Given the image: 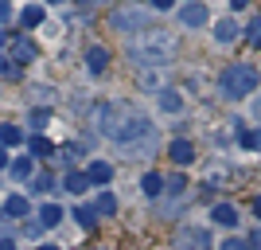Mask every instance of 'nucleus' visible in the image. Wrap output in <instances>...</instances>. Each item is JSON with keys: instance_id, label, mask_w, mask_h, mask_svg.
<instances>
[{"instance_id": "2eb2a0df", "label": "nucleus", "mask_w": 261, "mask_h": 250, "mask_svg": "<svg viewBox=\"0 0 261 250\" xmlns=\"http://www.w3.org/2000/svg\"><path fill=\"white\" fill-rule=\"evenodd\" d=\"M20 24L23 28H39V24H43V4H28V8L20 12Z\"/></svg>"}, {"instance_id": "20e7f679", "label": "nucleus", "mask_w": 261, "mask_h": 250, "mask_svg": "<svg viewBox=\"0 0 261 250\" xmlns=\"http://www.w3.org/2000/svg\"><path fill=\"white\" fill-rule=\"evenodd\" d=\"M109 28L113 32H125V35H137V32H144V28H152V12L148 8H141V4H125V8H117V12H109Z\"/></svg>"}, {"instance_id": "72a5a7b5", "label": "nucleus", "mask_w": 261, "mask_h": 250, "mask_svg": "<svg viewBox=\"0 0 261 250\" xmlns=\"http://www.w3.org/2000/svg\"><path fill=\"white\" fill-rule=\"evenodd\" d=\"M246 4H250V0H230V8H246Z\"/></svg>"}, {"instance_id": "4c0bfd02", "label": "nucleus", "mask_w": 261, "mask_h": 250, "mask_svg": "<svg viewBox=\"0 0 261 250\" xmlns=\"http://www.w3.org/2000/svg\"><path fill=\"white\" fill-rule=\"evenodd\" d=\"M39 250H59V246H51V242H47V246H39Z\"/></svg>"}, {"instance_id": "cd10ccee", "label": "nucleus", "mask_w": 261, "mask_h": 250, "mask_svg": "<svg viewBox=\"0 0 261 250\" xmlns=\"http://www.w3.org/2000/svg\"><path fill=\"white\" fill-rule=\"evenodd\" d=\"M222 250H250V246H246V239H226Z\"/></svg>"}, {"instance_id": "1a4fd4ad", "label": "nucleus", "mask_w": 261, "mask_h": 250, "mask_svg": "<svg viewBox=\"0 0 261 250\" xmlns=\"http://www.w3.org/2000/svg\"><path fill=\"white\" fill-rule=\"evenodd\" d=\"M168 156H172L175 164H191V161H195V145L179 137V141H172V149H168Z\"/></svg>"}, {"instance_id": "473e14b6", "label": "nucleus", "mask_w": 261, "mask_h": 250, "mask_svg": "<svg viewBox=\"0 0 261 250\" xmlns=\"http://www.w3.org/2000/svg\"><path fill=\"white\" fill-rule=\"evenodd\" d=\"M253 215H257V219H261V196H257V199H253Z\"/></svg>"}, {"instance_id": "6ab92c4d", "label": "nucleus", "mask_w": 261, "mask_h": 250, "mask_svg": "<svg viewBox=\"0 0 261 250\" xmlns=\"http://www.w3.org/2000/svg\"><path fill=\"white\" fill-rule=\"evenodd\" d=\"M246 43L261 51V16H253V20L246 24Z\"/></svg>"}, {"instance_id": "39448f33", "label": "nucleus", "mask_w": 261, "mask_h": 250, "mask_svg": "<svg viewBox=\"0 0 261 250\" xmlns=\"http://www.w3.org/2000/svg\"><path fill=\"white\" fill-rule=\"evenodd\" d=\"M175 250H211V235L203 227H179L175 231Z\"/></svg>"}, {"instance_id": "5701e85b", "label": "nucleus", "mask_w": 261, "mask_h": 250, "mask_svg": "<svg viewBox=\"0 0 261 250\" xmlns=\"http://www.w3.org/2000/svg\"><path fill=\"white\" fill-rule=\"evenodd\" d=\"M23 133L16 129V125H0V145H20Z\"/></svg>"}, {"instance_id": "393cba45", "label": "nucleus", "mask_w": 261, "mask_h": 250, "mask_svg": "<svg viewBox=\"0 0 261 250\" xmlns=\"http://www.w3.org/2000/svg\"><path fill=\"white\" fill-rule=\"evenodd\" d=\"M74 219L82 223V227H94V223H98V211H94V207H78Z\"/></svg>"}, {"instance_id": "f704fd0d", "label": "nucleus", "mask_w": 261, "mask_h": 250, "mask_svg": "<svg viewBox=\"0 0 261 250\" xmlns=\"http://www.w3.org/2000/svg\"><path fill=\"white\" fill-rule=\"evenodd\" d=\"M0 168H8V152L0 149Z\"/></svg>"}, {"instance_id": "7ed1b4c3", "label": "nucleus", "mask_w": 261, "mask_h": 250, "mask_svg": "<svg viewBox=\"0 0 261 250\" xmlns=\"http://www.w3.org/2000/svg\"><path fill=\"white\" fill-rule=\"evenodd\" d=\"M257 90V66L253 63H230L222 75H218V94L230 102H242L246 94Z\"/></svg>"}, {"instance_id": "58836bf2", "label": "nucleus", "mask_w": 261, "mask_h": 250, "mask_svg": "<svg viewBox=\"0 0 261 250\" xmlns=\"http://www.w3.org/2000/svg\"><path fill=\"white\" fill-rule=\"evenodd\" d=\"M47 4H63V0H47Z\"/></svg>"}, {"instance_id": "e433bc0d", "label": "nucleus", "mask_w": 261, "mask_h": 250, "mask_svg": "<svg viewBox=\"0 0 261 250\" xmlns=\"http://www.w3.org/2000/svg\"><path fill=\"white\" fill-rule=\"evenodd\" d=\"M4 43H8V35H4V32H0V47H4Z\"/></svg>"}, {"instance_id": "b1692460", "label": "nucleus", "mask_w": 261, "mask_h": 250, "mask_svg": "<svg viewBox=\"0 0 261 250\" xmlns=\"http://www.w3.org/2000/svg\"><path fill=\"white\" fill-rule=\"evenodd\" d=\"M4 211H8V215H28V199H23V196H12L8 203H4Z\"/></svg>"}, {"instance_id": "a878e982", "label": "nucleus", "mask_w": 261, "mask_h": 250, "mask_svg": "<svg viewBox=\"0 0 261 250\" xmlns=\"http://www.w3.org/2000/svg\"><path fill=\"white\" fill-rule=\"evenodd\" d=\"M184 188H187L184 176H172V180H168V192H172V196H184Z\"/></svg>"}, {"instance_id": "c85d7f7f", "label": "nucleus", "mask_w": 261, "mask_h": 250, "mask_svg": "<svg viewBox=\"0 0 261 250\" xmlns=\"http://www.w3.org/2000/svg\"><path fill=\"white\" fill-rule=\"evenodd\" d=\"M12 20V4L8 0H0V24H8Z\"/></svg>"}, {"instance_id": "aec40b11", "label": "nucleus", "mask_w": 261, "mask_h": 250, "mask_svg": "<svg viewBox=\"0 0 261 250\" xmlns=\"http://www.w3.org/2000/svg\"><path fill=\"white\" fill-rule=\"evenodd\" d=\"M86 188H90L86 172H70V176H66V192H74V196H82Z\"/></svg>"}, {"instance_id": "f03ea898", "label": "nucleus", "mask_w": 261, "mask_h": 250, "mask_svg": "<svg viewBox=\"0 0 261 250\" xmlns=\"http://www.w3.org/2000/svg\"><path fill=\"white\" fill-rule=\"evenodd\" d=\"M129 59L137 66H168L175 59V35L168 28H144L129 39Z\"/></svg>"}, {"instance_id": "423d86ee", "label": "nucleus", "mask_w": 261, "mask_h": 250, "mask_svg": "<svg viewBox=\"0 0 261 250\" xmlns=\"http://www.w3.org/2000/svg\"><path fill=\"white\" fill-rule=\"evenodd\" d=\"M207 20H211V12H207V4H199V0H191V4L179 8V24H184V28H203Z\"/></svg>"}, {"instance_id": "bb28decb", "label": "nucleus", "mask_w": 261, "mask_h": 250, "mask_svg": "<svg viewBox=\"0 0 261 250\" xmlns=\"http://www.w3.org/2000/svg\"><path fill=\"white\" fill-rule=\"evenodd\" d=\"M51 184H55L51 176H35V180H32V192H51Z\"/></svg>"}, {"instance_id": "dca6fc26", "label": "nucleus", "mask_w": 261, "mask_h": 250, "mask_svg": "<svg viewBox=\"0 0 261 250\" xmlns=\"http://www.w3.org/2000/svg\"><path fill=\"white\" fill-rule=\"evenodd\" d=\"M59 219H63V207L59 203H47L39 211V227H59Z\"/></svg>"}, {"instance_id": "ddd939ff", "label": "nucleus", "mask_w": 261, "mask_h": 250, "mask_svg": "<svg viewBox=\"0 0 261 250\" xmlns=\"http://www.w3.org/2000/svg\"><path fill=\"white\" fill-rule=\"evenodd\" d=\"M238 125H242V121H238ZM238 145H242V149H250V152H257L261 149V129H246V125H242V129H238Z\"/></svg>"}, {"instance_id": "0eeeda50", "label": "nucleus", "mask_w": 261, "mask_h": 250, "mask_svg": "<svg viewBox=\"0 0 261 250\" xmlns=\"http://www.w3.org/2000/svg\"><path fill=\"white\" fill-rule=\"evenodd\" d=\"M106 63H109V51L106 47H86V71L90 75H106Z\"/></svg>"}, {"instance_id": "412c9836", "label": "nucleus", "mask_w": 261, "mask_h": 250, "mask_svg": "<svg viewBox=\"0 0 261 250\" xmlns=\"http://www.w3.org/2000/svg\"><path fill=\"white\" fill-rule=\"evenodd\" d=\"M94 211H98V215H117V199L109 196V192H101L98 203H94Z\"/></svg>"}, {"instance_id": "ea45409f", "label": "nucleus", "mask_w": 261, "mask_h": 250, "mask_svg": "<svg viewBox=\"0 0 261 250\" xmlns=\"http://www.w3.org/2000/svg\"><path fill=\"white\" fill-rule=\"evenodd\" d=\"M257 113H261V102H257Z\"/></svg>"}, {"instance_id": "4468645a", "label": "nucleus", "mask_w": 261, "mask_h": 250, "mask_svg": "<svg viewBox=\"0 0 261 250\" xmlns=\"http://www.w3.org/2000/svg\"><path fill=\"white\" fill-rule=\"evenodd\" d=\"M141 188H144V196H148V199H156V196L164 192V176H160V172H144Z\"/></svg>"}, {"instance_id": "f257e3e1", "label": "nucleus", "mask_w": 261, "mask_h": 250, "mask_svg": "<svg viewBox=\"0 0 261 250\" xmlns=\"http://www.w3.org/2000/svg\"><path fill=\"white\" fill-rule=\"evenodd\" d=\"M94 125H98L101 137L117 141L121 149L152 133V121L144 118V109L129 106V102H98L94 106Z\"/></svg>"}, {"instance_id": "c9c22d12", "label": "nucleus", "mask_w": 261, "mask_h": 250, "mask_svg": "<svg viewBox=\"0 0 261 250\" xmlns=\"http://www.w3.org/2000/svg\"><path fill=\"white\" fill-rule=\"evenodd\" d=\"M0 250H16V242H8V239H4V242H0Z\"/></svg>"}, {"instance_id": "2f4dec72", "label": "nucleus", "mask_w": 261, "mask_h": 250, "mask_svg": "<svg viewBox=\"0 0 261 250\" xmlns=\"http://www.w3.org/2000/svg\"><path fill=\"white\" fill-rule=\"evenodd\" d=\"M172 4H175V0H152V8H156V12H168Z\"/></svg>"}, {"instance_id": "9d476101", "label": "nucleus", "mask_w": 261, "mask_h": 250, "mask_svg": "<svg viewBox=\"0 0 261 250\" xmlns=\"http://www.w3.org/2000/svg\"><path fill=\"white\" fill-rule=\"evenodd\" d=\"M86 180H90V184H109V180H113V168H109L106 161H90Z\"/></svg>"}, {"instance_id": "f8f14e48", "label": "nucleus", "mask_w": 261, "mask_h": 250, "mask_svg": "<svg viewBox=\"0 0 261 250\" xmlns=\"http://www.w3.org/2000/svg\"><path fill=\"white\" fill-rule=\"evenodd\" d=\"M215 39L218 43H234V39H238V24L234 20H218L215 24Z\"/></svg>"}, {"instance_id": "7c9ffc66", "label": "nucleus", "mask_w": 261, "mask_h": 250, "mask_svg": "<svg viewBox=\"0 0 261 250\" xmlns=\"http://www.w3.org/2000/svg\"><path fill=\"white\" fill-rule=\"evenodd\" d=\"M246 246H250V250H261V231H253L250 239H246Z\"/></svg>"}, {"instance_id": "6e6552de", "label": "nucleus", "mask_w": 261, "mask_h": 250, "mask_svg": "<svg viewBox=\"0 0 261 250\" xmlns=\"http://www.w3.org/2000/svg\"><path fill=\"white\" fill-rule=\"evenodd\" d=\"M12 59H16V63H32L35 59V43L28 35H16V39H12Z\"/></svg>"}, {"instance_id": "4be33fe9", "label": "nucleus", "mask_w": 261, "mask_h": 250, "mask_svg": "<svg viewBox=\"0 0 261 250\" xmlns=\"http://www.w3.org/2000/svg\"><path fill=\"white\" fill-rule=\"evenodd\" d=\"M32 172H35V168H32V156H20V161L12 164V176H16V180H28Z\"/></svg>"}, {"instance_id": "f3484780", "label": "nucleus", "mask_w": 261, "mask_h": 250, "mask_svg": "<svg viewBox=\"0 0 261 250\" xmlns=\"http://www.w3.org/2000/svg\"><path fill=\"white\" fill-rule=\"evenodd\" d=\"M160 109H168V113H179V109H184L179 94H175V90H160Z\"/></svg>"}, {"instance_id": "a211bd4d", "label": "nucleus", "mask_w": 261, "mask_h": 250, "mask_svg": "<svg viewBox=\"0 0 261 250\" xmlns=\"http://www.w3.org/2000/svg\"><path fill=\"white\" fill-rule=\"evenodd\" d=\"M28 152H35V156H55V145L47 141V137H32V141H28Z\"/></svg>"}, {"instance_id": "9b49d317", "label": "nucleus", "mask_w": 261, "mask_h": 250, "mask_svg": "<svg viewBox=\"0 0 261 250\" xmlns=\"http://www.w3.org/2000/svg\"><path fill=\"white\" fill-rule=\"evenodd\" d=\"M211 219H215L218 227H234V223H238V211H234L230 203H215L211 207Z\"/></svg>"}, {"instance_id": "c756f323", "label": "nucleus", "mask_w": 261, "mask_h": 250, "mask_svg": "<svg viewBox=\"0 0 261 250\" xmlns=\"http://www.w3.org/2000/svg\"><path fill=\"white\" fill-rule=\"evenodd\" d=\"M78 152H82V149H78V145H66V149H63V161L70 164V161H74V156H78Z\"/></svg>"}]
</instances>
